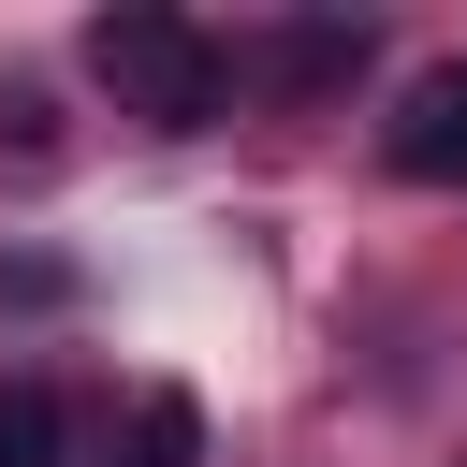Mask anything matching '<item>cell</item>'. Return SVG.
<instances>
[{"label": "cell", "instance_id": "6da1fadb", "mask_svg": "<svg viewBox=\"0 0 467 467\" xmlns=\"http://www.w3.org/2000/svg\"><path fill=\"white\" fill-rule=\"evenodd\" d=\"M88 73H102L117 117H146V131H219V102H234V44H204L175 0L88 15Z\"/></svg>", "mask_w": 467, "mask_h": 467}, {"label": "cell", "instance_id": "3957f363", "mask_svg": "<svg viewBox=\"0 0 467 467\" xmlns=\"http://www.w3.org/2000/svg\"><path fill=\"white\" fill-rule=\"evenodd\" d=\"M379 161H394L409 190H467V58H438V73H423V88L394 102Z\"/></svg>", "mask_w": 467, "mask_h": 467}, {"label": "cell", "instance_id": "7a4b0ae2", "mask_svg": "<svg viewBox=\"0 0 467 467\" xmlns=\"http://www.w3.org/2000/svg\"><path fill=\"white\" fill-rule=\"evenodd\" d=\"M365 73V15H292L277 44H234V88H277V102H336Z\"/></svg>", "mask_w": 467, "mask_h": 467}, {"label": "cell", "instance_id": "277c9868", "mask_svg": "<svg viewBox=\"0 0 467 467\" xmlns=\"http://www.w3.org/2000/svg\"><path fill=\"white\" fill-rule=\"evenodd\" d=\"M102 467H204V409L161 379V394H131V438L102 452Z\"/></svg>", "mask_w": 467, "mask_h": 467}, {"label": "cell", "instance_id": "5b68a950", "mask_svg": "<svg viewBox=\"0 0 467 467\" xmlns=\"http://www.w3.org/2000/svg\"><path fill=\"white\" fill-rule=\"evenodd\" d=\"M0 467H73V409H58V379H0Z\"/></svg>", "mask_w": 467, "mask_h": 467}]
</instances>
